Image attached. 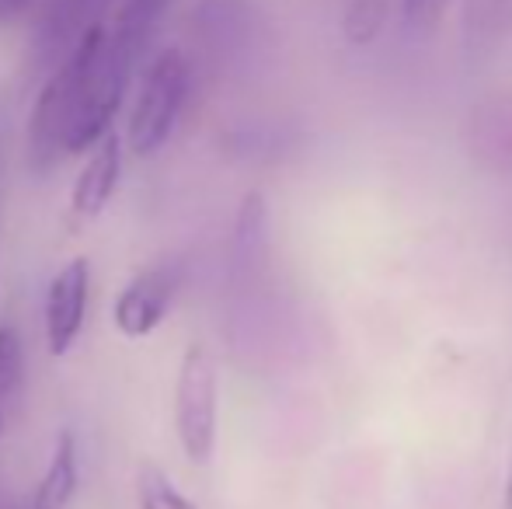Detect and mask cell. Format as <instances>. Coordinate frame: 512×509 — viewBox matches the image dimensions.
<instances>
[{"label": "cell", "mask_w": 512, "mask_h": 509, "mask_svg": "<svg viewBox=\"0 0 512 509\" xmlns=\"http://www.w3.org/2000/svg\"><path fill=\"white\" fill-rule=\"evenodd\" d=\"M21 387H25V342L14 325H0V440L7 433V415Z\"/></svg>", "instance_id": "10"}, {"label": "cell", "mask_w": 512, "mask_h": 509, "mask_svg": "<svg viewBox=\"0 0 512 509\" xmlns=\"http://www.w3.org/2000/svg\"><path fill=\"white\" fill-rule=\"evenodd\" d=\"M136 509H199L175 485V478L168 471H161L157 464H143L136 475Z\"/></svg>", "instance_id": "11"}, {"label": "cell", "mask_w": 512, "mask_h": 509, "mask_svg": "<svg viewBox=\"0 0 512 509\" xmlns=\"http://www.w3.org/2000/svg\"><path fill=\"white\" fill-rule=\"evenodd\" d=\"M178 293V276L168 265H150L140 269L126 286L119 290V297L112 300V325L122 339H147L164 325L171 304Z\"/></svg>", "instance_id": "4"}, {"label": "cell", "mask_w": 512, "mask_h": 509, "mask_svg": "<svg viewBox=\"0 0 512 509\" xmlns=\"http://www.w3.org/2000/svg\"><path fill=\"white\" fill-rule=\"evenodd\" d=\"M512 32V0H464V39L474 53H492Z\"/></svg>", "instance_id": "8"}, {"label": "cell", "mask_w": 512, "mask_h": 509, "mask_svg": "<svg viewBox=\"0 0 512 509\" xmlns=\"http://www.w3.org/2000/svg\"><path fill=\"white\" fill-rule=\"evenodd\" d=\"M168 4L171 0H119V4H112L105 21L126 46H133L143 56V49H147L150 35H154L157 21L164 18Z\"/></svg>", "instance_id": "9"}, {"label": "cell", "mask_w": 512, "mask_h": 509, "mask_svg": "<svg viewBox=\"0 0 512 509\" xmlns=\"http://www.w3.org/2000/svg\"><path fill=\"white\" fill-rule=\"evenodd\" d=\"M502 506L512 509V443H509V457H506V482H502Z\"/></svg>", "instance_id": "15"}, {"label": "cell", "mask_w": 512, "mask_h": 509, "mask_svg": "<svg viewBox=\"0 0 512 509\" xmlns=\"http://www.w3.org/2000/svg\"><path fill=\"white\" fill-rule=\"evenodd\" d=\"M384 21H387L384 0H352V4L345 7L342 32L352 46H370V42H377L380 32H384Z\"/></svg>", "instance_id": "12"}, {"label": "cell", "mask_w": 512, "mask_h": 509, "mask_svg": "<svg viewBox=\"0 0 512 509\" xmlns=\"http://www.w3.org/2000/svg\"><path fill=\"white\" fill-rule=\"evenodd\" d=\"M67 123H70V70L56 63L53 74L35 95L28 112V161L32 168L49 171L67 157Z\"/></svg>", "instance_id": "5"}, {"label": "cell", "mask_w": 512, "mask_h": 509, "mask_svg": "<svg viewBox=\"0 0 512 509\" xmlns=\"http://www.w3.org/2000/svg\"><path fill=\"white\" fill-rule=\"evenodd\" d=\"M122 161H126V143L115 129L84 154L81 171L70 185V217L77 224H91L108 210L122 182Z\"/></svg>", "instance_id": "6"}, {"label": "cell", "mask_w": 512, "mask_h": 509, "mask_svg": "<svg viewBox=\"0 0 512 509\" xmlns=\"http://www.w3.org/2000/svg\"><path fill=\"white\" fill-rule=\"evenodd\" d=\"M175 440L185 461L203 468L213 461L216 433H220V374L206 346L192 342L178 360L175 374Z\"/></svg>", "instance_id": "2"}, {"label": "cell", "mask_w": 512, "mask_h": 509, "mask_svg": "<svg viewBox=\"0 0 512 509\" xmlns=\"http://www.w3.org/2000/svg\"><path fill=\"white\" fill-rule=\"evenodd\" d=\"M81 489V454H77V433L60 429L49 450V461L35 482L28 509H70Z\"/></svg>", "instance_id": "7"}, {"label": "cell", "mask_w": 512, "mask_h": 509, "mask_svg": "<svg viewBox=\"0 0 512 509\" xmlns=\"http://www.w3.org/2000/svg\"><path fill=\"white\" fill-rule=\"evenodd\" d=\"M192 95V60L185 49L168 46L147 60L140 70L133 105L126 119V150L133 157H154L164 150V143L175 136L182 112Z\"/></svg>", "instance_id": "1"}, {"label": "cell", "mask_w": 512, "mask_h": 509, "mask_svg": "<svg viewBox=\"0 0 512 509\" xmlns=\"http://www.w3.org/2000/svg\"><path fill=\"white\" fill-rule=\"evenodd\" d=\"M453 7V0H405V21L418 32H429L446 18V11Z\"/></svg>", "instance_id": "13"}, {"label": "cell", "mask_w": 512, "mask_h": 509, "mask_svg": "<svg viewBox=\"0 0 512 509\" xmlns=\"http://www.w3.org/2000/svg\"><path fill=\"white\" fill-rule=\"evenodd\" d=\"M91 307V262L84 255L63 262L49 276L42 297V339L49 356H67L77 346Z\"/></svg>", "instance_id": "3"}, {"label": "cell", "mask_w": 512, "mask_h": 509, "mask_svg": "<svg viewBox=\"0 0 512 509\" xmlns=\"http://www.w3.org/2000/svg\"><path fill=\"white\" fill-rule=\"evenodd\" d=\"M35 4H39V0H0V28L25 21L28 14L35 11Z\"/></svg>", "instance_id": "14"}]
</instances>
